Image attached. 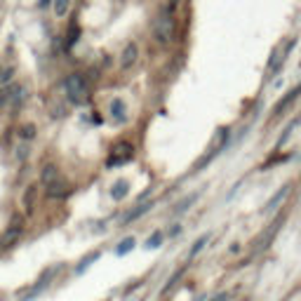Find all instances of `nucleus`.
Masks as SVG:
<instances>
[{
    "mask_svg": "<svg viewBox=\"0 0 301 301\" xmlns=\"http://www.w3.org/2000/svg\"><path fill=\"white\" fill-rule=\"evenodd\" d=\"M167 3H170V7H172V10H174V7H177L179 3H181V0H167Z\"/></svg>",
    "mask_w": 301,
    "mask_h": 301,
    "instance_id": "25",
    "label": "nucleus"
},
{
    "mask_svg": "<svg viewBox=\"0 0 301 301\" xmlns=\"http://www.w3.org/2000/svg\"><path fill=\"white\" fill-rule=\"evenodd\" d=\"M207 242H209V235H203V238H198V240H196V245H193V250L188 252V259L196 257V254L200 252V250H203V247L207 245Z\"/></svg>",
    "mask_w": 301,
    "mask_h": 301,
    "instance_id": "16",
    "label": "nucleus"
},
{
    "mask_svg": "<svg viewBox=\"0 0 301 301\" xmlns=\"http://www.w3.org/2000/svg\"><path fill=\"white\" fill-rule=\"evenodd\" d=\"M296 123H299V118L296 120H292V123L285 127V132H283V136H280V142H278V146H283V144H287V139H289V134H292V129L296 127Z\"/></svg>",
    "mask_w": 301,
    "mask_h": 301,
    "instance_id": "18",
    "label": "nucleus"
},
{
    "mask_svg": "<svg viewBox=\"0 0 301 301\" xmlns=\"http://www.w3.org/2000/svg\"><path fill=\"white\" fill-rule=\"evenodd\" d=\"M49 5V0H40V7H47Z\"/></svg>",
    "mask_w": 301,
    "mask_h": 301,
    "instance_id": "26",
    "label": "nucleus"
},
{
    "mask_svg": "<svg viewBox=\"0 0 301 301\" xmlns=\"http://www.w3.org/2000/svg\"><path fill=\"white\" fill-rule=\"evenodd\" d=\"M59 179V167L57 165H45L43 170H40V184L43 186H49L52 181H57Z\"/></svg>",
    "mask_w": 301,
    "mask_h": 301,
    "instance_id": "8",
    "label": "nucleus"
},
{
    "mask_svg": "<svg viewBox=\"0 0 301 301\" xmlns=\"http://www.w3.org/2000/svg\"><path fill=\"white\" fill-rule=\"evenodd\" d=\"M160 240H162V235L160 233H153V238H148V250H151V247H160Z\"/></svg>",
    "mask_w": 301,
    "mask_h": 301,
    "instance_id": "23",
    "label": "nucleus"
},
{
    "mask_svg": "<svg viewBox=\"0 0 301 301\" xmlns=\"http://www.w3.org/2000/svg\"><path fill=\"white\" fill-rule=\"evenodd\" d=\"M132 247H134V238H125L123 242H120V247H118V254H127Z\"/></svg>",
    "mask_w": 301,
    "mask_h": 301,
    "instance_id": "19",
    "label": "nucleus"
},
{
    "mask_svg": "<svg viewBox=\"0 0 301 301\" xmlns=\"http://www.w3.org/2000/svg\"><path fill=\"white\" fill-rule=\"evenodd\" d=\"M299 94H301V87H294V90H292V92H289L287 97H285V99H280V101H278V106H276V108H273V116H280V113H283L285 108H287V106L292 104V101H294L296 97H299Z\"/></svg>",
    "mask_w": 301,
    "mask_h": 301,
    "instance_id": "9",
    "label": "nucleus"
},
{
    "mask_svg": "<svg viewBox=\"0 0 301 301\" xmlns=\"http://www.w3.org/2000/svg\"><path fill=\"white\" fill-rule=\"evenodd\" d=\"M226 299H228V294H216L212 301H226Z\"/></svg>",
    "mask_w": 301,
    "mask_h": 301,
    "instance_id": "24",
    "label": "nucleus"
},
{
    "mask_svg": "<svg viewBox=\"0 0 301 301\" xmlns=\"http://www.w3.org/2000/svg\"><path fill=\"white\" fill-rule=\"evenodd\" d=\"M196 200H198V193H193L190 198H186V200H181V203L177 205V212H184V209H186V207H190V205L196 203Z\"/></svg>",
    "mask_w": 301,
    "mask_h": 301,
    "instance_id": "20",
    "label": "nucleus"
},
{
    "mask_svg": "<svg viewBox=\"0 0 301 301\" xmlns=\"http://www.w3.org/2000/svg\"><path fill=\"white\" fill-rule=\"evenodd\" d=\"M125 113H127V108H125V101H123V99H113V101H111V118H113V120L123 123V120H125Z\"/></svg>",
    "mask_w": 301,
    "mask_h": 301,
    "instance_id": "10",
    "label": "nucleus"
},
{
    "mask_svg": "<svg viewBox=\"0 0 301 301\" xmlns=\"http://www.w3.org/2000/svg\"><path fill=\"white\" fill-rule=\"evenodd\" d=\"M287 193H289V186H283V188L278 190L276 196H273V198L268 200V203H266V209H268V212H273V209H276L278 205H280V203L285 200V196H287Z\"/></svg>",
    "mask_w": 301,
    "mask_h": 301,
    "instance_id": "12",
    "label": "nucleus"
},
{
    "mask_svg": "<svg viewBox=\"0 0 301 301\" xmlns=\"http://www.w3.org/2000/svg\"><path fill=\"white\" fill-rule=\"evenodd\" d=\"M52 7H54V14L59 19L66 17L68 10H71V0H52Z\"/></svg>",
    "mask_w": 301,
    "mask_h": 301,
    "instance_id": "14",
    "label": "nucleus"
},
{
    "mask_svg": "<svg viewBox=\"0 0 301 301\" xmlns=\"http://www.w3.org/2000/svg\"><path fill=\"white\" fill-rule=\"evenodd\" d=\"M12 75H14V68H5V71L0 73V83L7 85V80H12Z\"/></svg>",
    "mask_w": 301,
    "mask_h": 301,
    "instance_id": "22",
    "label": "nucleus"
},
{
    "mask_svg": "<svg viewBox=\"0 0 301 301\" xmlns=\"http://www.w3.org/2000/svg\"><path fill=\"white\" fill-rule=\"evenodd\" d=\"M174 33H177V24H174V14L172 7L165 5L160 7L158 14L153 19V36L160 45H170L174 40Z\"/></svg>",
    "mask_w": 301,
    "mask_h": 301,
    "instance_id": "1",
    "label": "nucleus"
},
{
    "mask_svg": "<svg viewBox=\"0 0 301 301\" xmlns=\"http://www.w3.org/2000/svg\"><path fill=\"white\" fill-rule=\"evenodd\" d=\"M136 57H139V47H136V43H127L123 49V54H120V68L123 71H127V68H132L136 64Z\"/></svg>",
    "mask_w": 301,
    "mask_h": 301,
    "instance_id": "5",
    "label": "nucleus"
},
{
    "mask_svg": "<svg viewBox=\"0 0 301 301\" xmlns=\"http://www.w3.org/2000/svg\"><path fill=\"white\" fill-rule=\"evenodd\" d=\"M64 90H66V97L71 104L80 106L85 104L87 99H90V85H87V80L83 73H71L66 80H64Z\"/></svg>",
    "mask_w": 301,
    "mask_h": 301,
    "instance_id": "2",
    "label": "nucleus"
},
{
    "mask_svg": "<svg viewBox=\"0 0 301 301\" xmlns=\"http://www.w3.org/2000/svg\"><path fill=\"white\" fill-rule=\"evenodd\" d=\"M36 196H38V186L36 184L29 186V188H26V193H24V207H26V212H31V209L36 207Z\"/></svg>",
    "mask_w": 301,
    "mask_h": 301,
    "instance_id": "11",
    "label": "nucleus"
},
{
    "mask_svg": "<svg viewBox=\"0 0 301 301\" xmlns=\"http://www.w3.org/2000/svg\"><path fill=\"white\" fill-rule=\"evenodd\" d=\"M45 190H47V198L49 200H62V198H66L68 196V184L66 181H64L62 177L57 179V181H52V184L49 186H45Z\"/></svg>",
    "mask_w": 301,
    "mask_h": 301,
    "instance_id": "6",
    "label": "nucleus"
},
{
    "mask_svg": "<svg viewBox=\"0 0 301 301\" xmlns=\"http://www.w3.org/2000/svg\"><path fill=\"white\" fill-rule=\"evenodd\" d=\"M0 73H3V71H0Z\"/></svg>",
    "mask_w": 301,
    "mask_h": 301,
    "instance_id": "27",
    "label": "nucleus"
},
{
    "mask_svg": "<svg viewBox=\"0 0 301 301\" xmlns=\"http://www.w3.org/2000/svg\"><path fill=\"white\" fill-rule=\"evenodd\" d=\"M19 134H21V139H24V142H31L33 136H36V125H24Z\"/></svg>",
    "mask_w": 301,
    "mask_h": 301,
    "instance_id": "17",
    "label": "nucleus"
},
{
    "mask_svg": "<svg viewBox=\"0 0 301 301\" xmlns=\"http://www.w3.org/2000/svg\"><path fill=\"white\" fill-rule=\"evenodd\" d=\"M132 155H134V146L129 142H120L113 146V153L111 158H108V165L116 167V165H125L127 160H132Z\"/></svg>",
    "mask_w": 301,
    "mask_h": 301,
    "instance_id": "3",
    "label": "nucleus"
},
{
    "mask_svg": "<svg viewBox=\"0 0 301 301\" xmlns=\"http://www.w3.org/2000/svg\"><path fill=\"white\" fill-rule=\"evenodd\" d=\"M151 207H153V205H151V203H144V205H139V207H136L134 212H129V214L125 216V219H123V224H129V222H134V219H139V216H142L144 212H148V209H151Z\"/></svg>",
    "mask_w": 301,
    "mask_h": 301,
    "instance_id": "15",
    "label": "nucleus"
},
{
    "mask_svg": "<svg viewBox=\"0 0 301 301\" xmlns=\"http://www.w3.org/2000/svg\"><path fill=\"white\" fill-rule=\"evenodd\" d=\"M127 188H129V184H127V181H125V179H120V181H116V186H113V190H111L113 200H123V198L127 196Z\"/></svg>",
    "mask_w": 301,
    "mask_h": 301,
    "instance_id": "13",
    "label": "nucleus"
},
{
    "mask_svg": "<svg viewBox=\"0 0 301 301\" xmlns=\"http://www.w3.org/2000/svg\"><path fill=\"white\" fill-rule=\"evenodd\" d=\"M26 97H29V92H26V87L21 85V83H14V85L7 87V106H10L12 111H19V108L24 106Z\"/></svg>",
    "mask_w": 301,
    "mask_h": 301,
    "instance_id": "4",
    "label": "nucleus"
},
{
    "mask_svg": "<svg viewBox=\"0 0 301 301\" xmlns=\"http://www.w3.org/2000/svg\"><path fill=\"white\" fill-rule=\"evenodd\" d=\"M78 40V26L71 24V33H68V40H66V47H71V45Z\"/></svg>",
    "mask_w": 301,
    "mask_h": 301,
    "instance_id": "21",
    "label": "nucleus"
},
{
    "mask_svg": "<svg viewBox=\"0 0 301 301\" xmlns=\"http://www.w3.org/2000/svg\"><path fill=\"white\" fill-rule=\"evenodd\" d=\"M21 235V219H14V224L5 231V235L0 238V247H10L14 242V240Z\"/></svg>",
    "mask_w": 301,
    "mask_h": 301,
    "instance_id": "7",
    "label": "nucleus"
}]
</instances>
